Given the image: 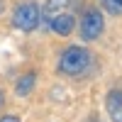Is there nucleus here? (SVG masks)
Wrapping results in <instances>:
<instances>
[{
  "label": "nucleus",
  "instance_id": "obj_1",
  "mask_svg": "<svg viewBox=\"0 0 122 122\" xmlns=\"http://www.w3.org/2000/svg\"><path fill=\"white\" fill-rule=\"evenodd\" d=\"M90 61H93V54L83 46H68L59 59V71L66 76H83L90 68Z\"/></svg>",
  "mask_w": 122,
  "mask_h": 122
},
{
  "label": "nucleus",
  "instance_id": "obj_2",
  "mask_svg": "<svg viewBox=\"0 0 122 122\" xmlns=\"http://www.w3.org/2000/svg\"><path fill=\"white\" fill-rule=\"evenodd\" d=\"M39 20H42V12H39V7L34 3H22L15 7V17L12 22L17 29H22V32H32V29H37Z\"/></svg>",
  "mask_w": 122,
  "mask_h": 122
},
{
  "label": "nucleus",
  "instance_id": "obj_3",
  "mask_svg": "<svg viewBox=\"0 0 122 122\" xmlns=\"http://www.w3.org/2000/svg\"><path fill=\"white\" fill-rule=\"evenodd\" d=\"M103 29H105L103 15H100L98 10H86L83 20H81V37H83L86 42H93V39H98L103 34Z\"/></svg>",
  "mask_w": 122,
  "mask_h": 122
},
{
  "label": "nucleus",
  "instance_id": "obj_4",
  "mask_svg": "<svg viewBox=\"0 0 122 122\" xmlns=\"http://www.w3.org/2000/svg\"><path fill=\"white\" fill-rule=\"evenodd\" d=\"M105 107L112 122H122V90H110L105 98Z\"/></svg>",
  "mask_w": 122,
  "mask_h": 122
},
{
  "label": "nucleus",
  "instance_id": "obj_5",
  "mask_svg": "<svg viewBox=\"0 0 122 122\" xmlns=\"http://www.w3.org/2000/svg\"><path fill=\"white\" fill-rule=\"evenodd\" d=\"M73 27H76V20L66 15V12H59L51 17V29L59 34V37H68L71 32H73Z\"/></svg>",
  "mask_w": 122,
  "mask_h": 122
},
{
  "label": "nucleus",
  "instance_id": "obj_6",
  "mask_svg": "<svg viewBox=\"0 0 122 122\" xmlns=\"http://www.w3.org/2000/svg\"><path fill=\"white\" fill-rule=\"evenodd\" d=\"M34 88V73H25L22 78L17 81V86H15V90H17V95H29V90Z\"/></svg>",
  "mask_w": 122,
  "mask_h": 122
},
{
  "label": "nucleus",
  "instance_id": "obj_7",
  "mask_svg": "<svg viewBox=\"0 0 122 122\" xmlns=\"http://www.w3.org/2000/svg\"><path fill=\"white\" fill-rule=\"evenodd\" d=\"M68 7V0H46V5H44V12L46 15H59V12H64V10Z\"/></svg>",
  "mask_w": 122,
  "mask_h": 122
},
{
  "label": "nucleus",
  "instance_id": "obj_8",
  "mask_svg": "<svg viewBox=\"0 0 122 122\" xmlns=\"http://www.w3.org/2000/svg\"><path fill=\"white\" fill-rule=\"evenodd\" d=\"M103 7L110 15H122V0H103Z\"/></svg>",
  "mask_w": 122,
  "mask_h": 122
},
{
  "label": "nucleus",
  "instance_id": "obj_9",
  "mask_svg": "<svg viewBox=\"0 0 122 122\" xmlns=\"http://www.w3.org/2000/svg\"><path fill=\"white\" fill-rule=\"evenodd\" d=\"M0 122H20V120L12 117V115H7V117H0Z\"/></svg>",
  "mask_w": 122,
  "mask_h": 122
},
{
  "label": "nucleus",
  "instance_id": "obj_10",
  "mask_svg": "<svg viewBox=\"0 0 122 122\" xmlns=\"http://www.w3.org/2000/svg\"><path fill=\"white\" fill-rule=\"evenodd\" d=\"M0 105H3V90H0Z\"/></svg>",
  "mask_w": 122,
  "mask_h": 122
},
{
  "label": "nucleus",
  "instance_id": "obj_11",
  "mask_svg": "<svg viewBox=\"0 0 122 122\" xmlns=\"http://www.w3.org/2000/svg\"><path fill=\"white\" fill-rule=\"evenodd\" d=\"M0 12H3V0H0Z\"/></svg>",
  "mask_w": 122,
  "mask_h": 122
},
{
  "label": "nucleus",
  "instance_id": "obj_12",
  "mask_svg": "<svg viewBox=\"0 0 122 122\" xmlns=\"http://www.w3.org/2000/svg\"><path fill=\"white\" fill-rule=\"evenodd\" d=\"M88 122H98V120H88Z\"/></svg>",
  "mask_w": 122,
  "mask_h": 122
}]
</instances>
